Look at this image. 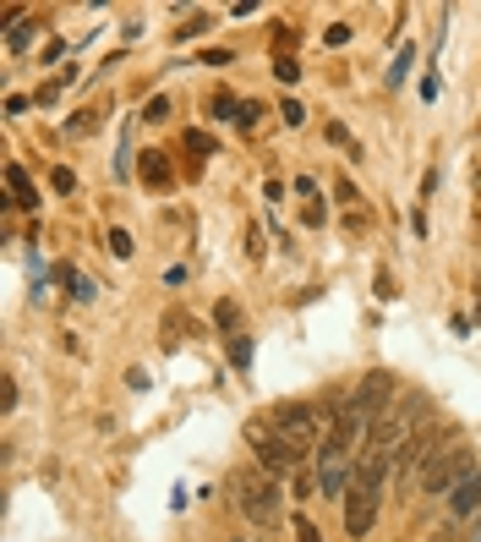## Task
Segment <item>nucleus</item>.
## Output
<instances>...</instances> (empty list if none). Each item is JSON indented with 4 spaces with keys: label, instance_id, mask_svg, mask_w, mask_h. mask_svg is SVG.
Wrapping results in <instances>:
<instances>
[{
    "label": "nucleus",
    "instance_id": "nucleus-1",
    "mask_svg": "<svg viewBox=\"0 0 481 542\" xmlns=\"http://www.w3.org/2000/svg\"><path fill=\"white\" fill-rule=\"evenodd\" d=\"M236 504H241V515L257 526V532H268V526H279V488L268 477H257V471H241L236 477Z\"/></svg>",
    "mask_w": 481,
    "mask_h": 542
},
{
    "label": "nucleus",
    "instance_id": "nucleus-2",
    "mask_svg": "<svg viewBox=\"0 0 481 542\" xmlns=\"http://www.w3.org/2000/svg\"><path fill=\"white\" fill-rule=\"evenodd\" d=\"M471 471H481L476 466V449H449V455H438L432 460L427 471H421V493H427V499H449L454 488H460L465 477H471Z\"/></svg>",
    "mask_w": 481,
    "mask_h": 542
},
{
    "label": "nucleus",
    "instance_id": "nucleus-3",
    "mask_svg": "<svg viewBox=\"0 0 481 542\" xmlns=\"http://www.w3.org/2000/svg\"><path fill=\"white\" fill-rule=\"evenodd\" d=\"M246 438H252L257 460H263V477H285V471L296 477V471L307 466V455H301L296 444H285V438H279L274 428H268V422H263V428L252 422V428H246Z\"/></svg>",
    "mask_w": 481,
    "mask_h": 542
},
{
    "label": "nucleus",
    "instance_id": "nucleus-4",
    "mask_svg": "<svg viewBox=\"0 0 481 542\" xmlns=\"http://www.w3.org/2000/svg\"><path fill=\"white\" fill-rule=\"evenodd\" d=\"M350 444H339V438H323V449H318V488H323V499H339L345 504V493H350V482H356V466H350Z\"/></svg>",
    "mask_w": 481,
    "mask_h": 542
},
{
    "label": "nucleus",
    "instance_id": "nucleus-5",
    "mask_svg": "<svg viewBox=\"0 0 481 542\" xmlns=\"http://www.w3.org/2000/svg\"><path fill=\"white\" fill-rule=\"evenodd\" d=\"M285 444H296L301 455L312 449V438H318V428H323V417L312 406H301V400H285V406H274V422H268Z\"/></svg>",
    "mask_w": 481,
    "mask_h": 542
},
{
    "label": "nucleus",
    "instance_id": "nucleus-6",
    "mask_svg": "<svg viewBox=\"0 0 481 542\" xmlns=\"http://www.w3.org/2000/svg\"><path fill=\"white\" fill-rule=\"evenodd\" d=\"M389 400H394V373H389V367H378V373L361 378V389H356V400H350V411H356V417L372 428V422L389 411Z\"/></svg>",
    "mask_w": 481,
    "mask_h": 542
},
{
    "label": "nucleus",
    "instance_id": "nucleus-7",
    "mask_svg": "<svg viewBox=\"0 0 481 542\" xmlns=\"http://www.w3.org/2000/svg\"><path fill=\"white\" fill-rule=\"evenodd\" d=\"M449 515H454V521H476V515H481V471H471V477L449 493Z\"/></svg>",
    "mask_w": 481,
    "mask_h": 542
},
{
    "label": "nucleus",
    "instance_id": "nucleus-8",
    "mask_svg": "<svg viewBox=\"0 0 481 542\" xmlns=\"http://www.w3.org/2000/svg\"><path fill=\"white\" fill-rule=\"evenodd\" d=\"M137 176H143L148 187H170V181H175V170H170V159H164L159 148H148V154L137 159Z\"/></svg>",
    "mask_w": 481,
    "mask_h": 542
},
{
    "label": "nucleus",
    "instance_id": "nucleus-9",
    "mask_svg": "<svg viewBox=\"0 0 481 542\" xmlns=\"http://www.w3.org/2000/svg\"><path fill=\"white\" fill-rule=\"evenodd\" d=\"M6 187H11V203H17V209H33V203H39V192H33V181H28L22 165H6Z\"/></svg>",
    "mask_w": 481,
    "mask_h": 542
},
{
    "label": "nucleus",
    "instance_id": "nucleus-10",
    "mask_svg": "<svg viewBox=\"0 0 481 542\" xmlns=\"http://www.w3.org/2000/svg\"><path fill=\"white\" fill-rule=\"evenodd\" d=\"M104 121V110H77L72 115V121H66V132H77V137H88L93 132V126H99Z\"/></svg>",
    "mask_w": 481,
    "mask_h": 542
},
{
    "label": "nucleus",
    "instance_id": "nucleus-11",
    "mask_svg": "<svg viewBox=\"0 0 481 542\" xmlns=\"http://www.w3.org/2000/svg\"><path fill=\"white\" fill-rule=\"evenodd\" d=\"M208 115H214V121H230V115H241V105L230 94H219V99H208Z\"/></svg>",
    "mask_w": 481,
    "mask_h": 542
},
{
    "label": "nucleus",
    "instance_id": "nucleus-12",
    "mask_svg": "<svg viewBox=\"0 0 481 542\" xmlns=\"http://www.w3.org/2000/svg\"><path fill=\"white\" fill-rule=\"evenodd\" d=\"M301 198H307V209H301V219H307V225H323V203L312 198V187H307V181H301Z\"/></svg>",
    "mask_w": 481,
    "mask_h": 542
},
{
    "label": "nucleus",
    "instance_id": "nucleus-13",
    "mask_svg": "<svg viewBox=\"0 0 481 542\" xmlns=\"http://www.w3.org/2000/svg\"><path fill=\"white\" fill-rule=\"evenodd\" d=\"M274 72H279V83H296V77H301V61H296V55H279Z\"/></svg>",
    "mask_w": 481,
    "mask_h": 542
},
{
    "label": "nucleus",
    "instance_id": "nucleus-14",
    "mask_svg": "<svg viewBox=\"0 0 481 542\" xmlns=\"http://www.w3.org/2000/svg\"><path fill=\"white\" fill-rule=\"evenodd\" d=\"M110 252L115 258H132V236H126V230H110Z\"/></svg>",
    "mask_w": 481,
    "mask_h": 542
},
{
    "label": "nucleus",
    "instance_id": "nucleus-15",
    "mask_svg": "<svg viewBox=\"0 0 481 542\" xmlns=\"http://www.w3.org/2000/svg\"><path fill=\"white\" fill-rule=\"evenodd\" d=\"M334 198H339V203H361L356 181H345V176H339V181H334Z\"/></svg>",
    "mask_w": 481,
    "mask_h": 542
},
{
    "label": "nucleus",
    "instance_id": "nucleus-16",
    "mask_svg": "<svg viewBox=\"0 0 481 542\" xmlns=\"http://www.w3.org/2000/svg\"><path fill=\"white\" fill-rule=\"evenodd\" d=\"M50 187H55V192H72V187H77V176L61 165V170H50Z\"/></svg>",
    "mask_w": 481,
    "mask_h": 542
},
{
    "label": "nucleus",
    "instance_id": "nucleus-17",
    "mask_svg": "<svg viewBox=\"0 0 481 542\" xmlns=\"http://www.w3.org/2000/svg\"><path fill=\"white\" fill-rule=\"evenodd\" d=\"M230 362H236V367L252 362V340H230Z\"/></svg>",
    "mask_w": 481,
    "mask_h": 542
},
{
    "label": "nucleus",
    "instance_id": "nucleus-18",
    "mask_svg": "<svg viewBox=\"0 0 481 542\" xmlns=\"http://www.w3.org/2000/svg\"><path fill=\"white\" fill-rule=\"evenodd\" d=\"M181 143H186V148H192V154H214V143H208V137H203V132H186V137H181Z\"/></svg>",
    "mask_w": 481,
    "mask_h": 542
},
{
    "label": "nucleus",
    "instance_id": "nucleus-19",
    "mask_svg": "<svg viewBox=\"0 0 481 542\" xmlns=\"http://www.w3.org/2000/svg\"><path fill=\"white\" fill-rule=\"evenodd\" d=\"M17 406V384H11V378H0V411H11Z\"/></svg>",
    "mask_w": 481,
    "mask_h": 542
},
{
    "label": "nucleus",
    "instance_id": "nucleus-20",
    "mask_svg": "<svg viewBox=\"0 0 481 542\" xmlns=\"http://www.w3.org/2000/svg\"><path fill=\"white\" fill-rule=\"evenodd\" d=\"M279 110H285V121H290V126H301V121H307V110H301L296 99H285V105H279Z\"/></svg>",
    "mask_w": 481,
    "mask_h": 542
},
{
    "label": "nucleus",
    "instance_id": "nucleus-21",
    "mask_svg": "<svg viewBox=\"0 0 481 542\" xmlns=\"http://www.w3.org/2000/svg\"><path fill=\"white\" fill-rule=\"evenodd\" d=\"M405 72H410V50H400V61H394V66H389V83H400V77H405Z\"/></svg>",
    "mask_w": 481,
    "mask_h": 542
},
{
    "label": "nucleus",
    "instance_id": "nucleus-22",
    "mask_svg": "<svg viewBox=\"0 0 481 542\" xmlns=\"http://www.w3.org/2000/svg\"><path fill=\"white\" fill-rule=\"evenodd\" d=\"M296 542H323V537H318V526H312V521H296Z\"/></svg>",
    "mask_w": 481,
    "mask_h": 542
},
{
    "label": "nucleus",
    "instance_id": "nucleus-23",
    "mask_svg": "<svg viewBox=\"0 0 481 542\" xmlns=\"http://www.w3.org/2000/svg\"><path fill=\"white\" fill-rule=\"evenodd\" d=\"M203 28H208V17H192V22H181V39H197Z\"/></svg>",
    "mask_w": 481,
    "mask_h": 542
},
{
    "label": "nucleus",
    "instance_id": "nucleus-24",
    "mask_svg": "<svg viewBox=\"0 0 481 542\" xmlns=\"http://www.w3.org/2000/svg\"><path fill=\"white\" fill-rule=\"evenodd\" d=\"M476 542H481V515H476Z\"/></svg>",
    "mask_w": 481,
    "mask_h": 542
},
{
    "label": "nucleus",
    "instance_id": "nucleus-25",
    "mask_svg": "<svg viewBox=\"0 0 481 542\" xmlns=\"http://www.w3.org/2000/svg\"><path fill=\"white\" fill-rule=\"evenodd\" d=\"M476 187H481V170H476Z\"/></svg>",
    "mask_w": 481,
    "mask_h": 542
},
{
    "label": "nucleus",
    "instance_id": "nucleus-26",
    "mask_svg": "<svg viewBox=\"0 0 481 542\" xmlns=\"http://www.w3.org/2000/svg\"><path fill=\"white\" fill-rule=\"evenodd\" d=\"M236 542H252V537H236Z\"/></svg>",
    "mask_w": 481,
    "mask_h": 542
},
{
    "label": "nucleus",
    "instance_id": "nucleus-27",
    "mask_svg": "<svg viewBox=\"0 0 481 542\" xmlns=\"http://www.w3.org/2000/svg\"><path fill=\"white\" fill-rule=\"evenodd\" d=\"M476 318H481V307H476Z\"/></svg>",
    "mask_w": 481,
    "mask_h": 542
}]
</instances>
